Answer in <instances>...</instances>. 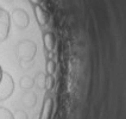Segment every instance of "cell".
<instances>
[{
    "label": "cell",
    "mask_w": 126,
    "mask_h": 119,
    "mask_svg": "<svg viewBox=\"0 0 126 119\" xmlns=\"http://www.w3.org/2000/svg\"><path fill=\"white\" fill-rule=\"evenodd\" d=\"M14 84L12 77L10 76L7 73L2 71V77L0 81V100L7 99L12 93H13Z\"/></svg>",
    "instance_id": "obj_1"
},
{
    "label": "cell",
    "mask_w": 126,
    "mask_h": 119,
    "mask_svg": "<svg viewBox=\"0 0 126 119\" xmlns=\"http://www.w3.org/2000/svg\"><path fill=\"white\" fill-rule=\"evenodd\" d=\"M10 16L4 8L0 7V42L5 41L10 31Z\"/></svg>",
    "instance_id": "obj_2"
},
{
    "label": "cell",
    "mask_w": 126,
    "mask_h": 119,
    "mask_svg": "<svg viewBox=\"0 0 126 119\" xmlns=\"http://www.w3.org/2000/svg\"><path fill=\"white\" fill-rule=\"evenodd\" d=\"M36 54V45L32 42H23L19 44V56L24 60H32Z\"/></svg>",
    "instance_id": "obj_3"
},
{
    "label": "cell",
    "mask_w": 126,
    "mask_h": 119,
    "mask_svg": "<svg viewBox=\"0 0 126 119\" xmlns=\"http://www.w3.org/2000/svg\"><path fill=\"white\" fill-rule=\"evenodd\" d=\"M12 19L14 24L20 29H25L29 25V16L23 10H18V8L14 10L12 13Z\"/></svg>",
    "instance_id": "obj_4"
},
{
    "label": "cell",
    "mask_w": 126,
    "mask_h": 119,
    "mask_svg": "<svg viewBox=\"0 0 126 119\" xmlns=\"http://www.w3.org/2000/svg\"><path fill=\"white\" fill-rule=\"evenodd\" d=\"M52 111H54V101H52V98L47 94L43 101V107L39 119H51Z\"/></svg>",
    "instance_id": "obj_5"
},
{
    "label": "cell",
    "mask_w": 126,
    "mask_h": 119,
    "mask_svg": "<svg viewBox=\"0 0 126 119\" xmlns=\"http://www.w3.org/2000/svg\"><path fill=\"white\" fill-rule=\"evenodd\" d=\"M33 10H35V16H36L37 21H38V24H39L41 26H44V25L48 23V16H47V12L44 11V8H43L41 5H35Z\"/></svg>",
    "instance_id": "obj_6"
},
{
    "label": "cell",
    "mask_w": 126,
    "mask_h": 119,
    "mask_svg": "<svg viewBox=\"0 0 126 119\" xmlns=\"http://www.w3.org/2000/svg\"><path fill=\"white\" fill-rule=\"evenodd\" d=\"M43 43L48 51H52L55 48V36L52 32H44L43 34Z\"/></svg>",
    "instance_id": "obj_7"
},
{
    "label": "cell",
    "mask_w": 126,
    "mask_h": 119,
    "mask_svg": "<svg viewBox=\"0 0 126 119\" xmlns=\"http://www.w3.org/2000/svg\"><path fill=\"white\" fill-rule=\"evenodd\" d=\"M23 102L28 106V107H32L36 102L35 94H33V93H28V94H25V95H24V99H23Z\"/></svg>",
    "instance_id": "obj_8"
},
{
    "label": "cell",
    "mask_w": 126,
    "mask_h": 119,
    "mask_svg": "<svg viewBox=\"0 0 126 119\" xmlns=\"http://www.w3.org/2000/svg\"><path fill=\"white\" fill-rule=\"evenodd\" d=\"M45 68H47L48 75H54L55 69H56V63H55V61H54V60H48V61H47Z\"/></svg>",
    "instance_id": "obj_9"
},
{
    "label": "cell",
    "mask_w": 126,
    "mask_h": 119,
    "mask_svg": "<svg viewBox=\"0 0 126 119\" xmlns=\"http://www.w3.org/2000/svg\"><path fill=\"white\" fill-rule=\"evenodd\" d=\"M32 85H33V81H32V79H30L29 76H24L20 80V86L23 88H25V89H30L32 87Z\"/></svg>",
    "instance_id": "obj_10"
},
{
    "label": "cell",
    "mask_w": 126,
    "mask_h": 119,
    "mask_svg": "<svg viewBox=\"0 0 126 119\" xmlns=\"http://www.w3.org/2000/svg\"><path fill=\"white\" fill-rule=\"evenodd\" d=\"M54 84H55V80H54V77L52 75H48V76L45 77V84H44V87L50 91V89H52V87H54Z\"/></svg>",
    "instance_id": "obj_11"
},
{
    "label": "cell",
    "mask_w": 126,
    "mask_h": 119,
    "mask_svg": "<svg viewBox=\"0 0 126 119\" xmlns=\"http://www.w3.org/2000/svg\"><path fill=\"white\" fill-rule=\"evenodd\" d=\"M0 119H14V118L10 111H7L6 108L0 107Z\"/></svg>",
    "instance_id": "obj_12"
},
{
    "label": "cell",
    "mask_w": 126,
    "mask_h": 119,
    "mask_svg": "<svg viewBox=\"0 0 126 119\" xmlns=\"http://www.w3.org/2000/svg\"><path fill=\"white\" fill-rule=\"evenodd\" d=\"M16 119H28L26 118V114L24 112H18L17 113V118Z\"/></svg>",
    "instance_id": "obj_13"
},
{
    "label": "cell",
    "mask_w": 126,
    "mask_h": 119,
    "mask_svg": "<svg viewBox=\"0 0 126 119\" xmlns=\"http://www.w3.org/2000/svg\"><path fill=\"white\" fill-rule=\"evenodd\" d=\"M30 2L33 4V6H35V5H41L43 2V0H30Z\"/></svg>",
    "instance_id": "obj_14"
},
{
    "label": "cell",
    "mask_w": 126,
    "mask_h": 119,
    "mask_svg": "<svg viewBox=\"0 0 126 119\" xmlns=\"http://www.w3.org/2000/svg\"><path fill=\"white\" fill-rule=\"evenodd\" d=\"M1 77H2V70H1V67H0V81H1Z\"/></svg>",
    "instance_id": "obj_15"
}]
</instances>
